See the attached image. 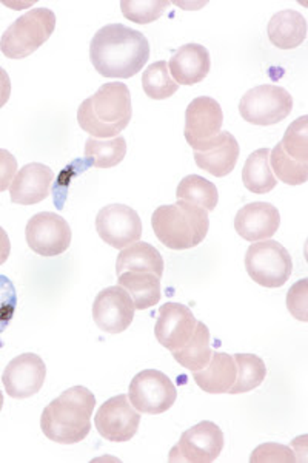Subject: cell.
<instances>
[{
    "label": "cell",
    "instance_id": "11",
    "mask_svg": "<svg viewBox=\"0 0 308 463\" xmlns=\"http://www.w3.org/2000/svg\"><path fill=\"white\" fill-rule=\"evenodd\" d=\"M100 436L115 443L130 442L141 425V414L135 410L126 394L116 395L100 405L95 417Z\"/></svg>",
    "mask_w": 308,
    "mask_h": 463
},
{
    "label": "cell",
    "instance_id": "14",
    "mask_svg": "<svg viewBox=\"0 0 308 463\" xmlns=\"http://www.w3.org/2000/svg\"><path fill=\"white\" fill-rule=\"evenodd\" d=\"M47 366L37 354L26 353L13 358L2 375L6 394L23 401L42 390Z\"/></svg>",
    "mask_w": 308,
    "mask_h": 463
},
{
    "label": "cell",
    "instance_id": "18",
    "mask_svg": "<svg viewBox=\"0 0 308 463\" xmlns=\"http://www.w3.org/2000/svg\"><path fill=\"white\" fill-rule=\"evenodd\" d=\"M281 226V213L270 203H250L235 216V229L247 241L270 240Z\"/></svg>",
    "mask_w": 308,
    "mask_h": 463
},
{
    "label": "cell",
    "instance_id": "8",
    "mask_svg": "<svg viewBox=\"0 0 308 463\" xmlns=\"http://www.w3.org/2000/svg\"><path fill=\"white\" fill-rule=\"evenodd\" d=\"M128 399L135 410L144 414L167 412L178 399V391L167 375L157 369H145L131 380Z\"/></svg>",
    "mask_w": 308,
    "mask_h": 463
},
{
    "label": "cell",
    "instance_id": "13",
    "mask_svg": "<svg viewBox=\"0 0 308 463\" xmlns=\"http://www.w3.org/2000/svg\"><path fill=\"white\" fill-rule=\"evenodd\" d=\"M135 303L124 288L110 286L100 290L93 303L96 326L107 334L126 331L135 318Z\"/></svg>",
    "mask_w": 308,
    "mask_h": 463
},
{
    "label": "cell",
    "instance_id": "37",
    "mask_svg": "<svg viewBox=\"0 0 308 463\" xmlns=\"http://www.w3.org/2000/svg\"><path fill=\"white\" fill-rule=\"evenodd\" d=\"M16 172L17 159L13 156V153L5 148H0V194L10 189Z\"/></svg>",
    "mask_w": 308,
    "mask_h": 463
},
{
    "label": "cell",
    "instance_id": "30",
    "mask_svg": "<svg viewBox=\"0 0 308 463\" xmlns=\"http://www.w3.org/2000/svg\"><path fill=\"white\" fill-rule=\"evenodd\" d=\"M142 87L145 95L154 100L168 99L179 90L165 61H157L148 65V69L142 74Z\"/></svg>",
    "mask_w": 308,
    "mask_h": 463
},
{
    "label": "cell",
    "instance_id": "7",
    "mask_svg": "<svg viewBox=\"0 0 308 463\" xmlns=\"http://www.w3.org/2000/svg\"><path fill=\"white\" fill-rule=\"evenodd\" d=\"M293 110V98L279 85H259L248 90L239 102V113L253 126H275Z\"/></svg>",
    "mask_w": 308,
    "mask_h": 463
},
{
    "label": "cell",
    "instance_id": "16",
    "mask_svg": "<svg viewBox=\"0 0 308 463\" xmlns=\"http://www.w3.org/2000/svg\"><path fill=\"white\" fill-rule=\"evenodd\" d=\"M224 124L219 102L210 96H199L185 110V139L190 147H198L211 137H218Z\"/></svg>",
    "mask_w": 308,
    "mask_h": 463
},
{
    "label": "cell",
    "instance_id": "31",
    "mask_svg": "<svg viewBox=\"0 0 308 463\" xmlns=\"http://www.w3.org/2000/svg\"><path fill=\"white\" fill-rule=\"evenodd\" d=\"M273 175L288 185L305 184L308 179V164L298 163L290 158L287 153L284 152L283 144L277 143L273 150H270Z\"/></svg>",
    "mask_w": 308,
    "mask_h": 463
},
{
    "label": "cell",
    "instance_id": "5",
    "mask_svg": "<svg viewBox=\"0 0 308 463\" xmlns=\"http://www.w3.org/2000/svg\"><path fill=\"white\" fill-rule=\"evenodd\" d=\"M56 28L50 8H34L13 22L0 39V50L8 59H25L42 47Z\"/></svg>",
    "mask_w": 308,
    "mask_h": 463
},
{
    "label": "cell",
    "instance_id": "36",
    "mask_svg": "<svg viewBox=\"0 0 308 463\" xmlns=\"http://www.w3.org/2000/svg\"><path fill=\"white\" fill-rule=\"evenodd\" d=\"M0 283L4 288V303L0 305V332H2L10 323L11 317L16 309V294H14V288L11 285L10 279L4 275L0 277Z\"/></svg>",
    "mask_w": 308,
    "mask_h": 463
},
{
    "label": "cell",
    "instance_id": "35",
    "mask_svg": "<svg viewBox=\"0 0 308 463\" xmlns=\"http://www.w3.org/2000/svg\"><path fill=\"white\" fill-rule=\"evenodd\" d=\"M287 307L290 314L299 321H308V279H299L287 294Z\"/></svg>",
    "mask_w": 308,
    "mask_h": 463
},
{
    "label": "cell",
    "instance_id": "6",
    "mask_svg": "<svg viewBox=\"0 0 308 463\" xmlns=\"http://www.w3.org/2000/svg\"><path fill=\"white\" fill-rule=\"evenodd\" d=\"M247 274L264 288H283L292 277L293 261L287 249L275 240L250 244L246 253Z\"/></svg>",
    "mask_w": 308,
    "mask_h": 463
},
{
    "label": "cell",
    "instance_id": "4",
    "mask_svg": "<svg viewBox=\"0 0 308 463\" xmlns=\"http://www.w3.org/2000/svg\"><path fill=\"white\" fill-rule=\"evenodd\" d=\"M157 240L173 250H187L204 241L210 229L209 212L179 201L157 207L152 216Z\"/></svg>",
    "mask_w": 308,
    "mask_h": 463
},
{
    "label": "cell",
    "instance_id": "38",
    "mask_svg": "<svg viewBox=\"0 0 308 463\" xmlns=\"http://www.w3.org/2000/svg\"><path fill=\"white\" fill-rule=\"evenodd\" d=\"M11 96V80L5 70L0 67V109L5 106L10 100Z\"/></svg>",
    "mask_w": 308,
    "mask_h": 463
},
{
    "label": "cell",
    "instance_id": "32",
    "mask_svg": "<svg viewBox=\"0 0 308 463\" xmlns=\"http://www.w3.org/2000/svg\"><path fill=\"white\" fill-rule=\"evenodd\" d=\"M170 6L167 0H122L120 11L128 21L145 25L157 21Z\"/></svg>",
    "mask_w": 308,
    "mask_h": 463
},
{
    "label": "cell",
    "instance_id": "26",
    "mask_svg": "<svg viewBox=\"0 0 308 463\" xmlns=\"http://www.w3.org/2000/svg\"><path fill=\"white\" fill-rule=\"evenodd\" d=\"M209 327L202 321H198V326L194 329L193 337L190 338L187 345H183L178 351H173V358L183 368L190 369L191 373L205 368L213 355V349L210 346Z\"/></svg>",
    "mask_w": 308,
    "mask_h": 463
},
{
    "label": "cell",
    "instance_id": "15",
    "mask_svg": "<svg viewBox=\"0 0 308 463\" xmlns=\"http://www.w3.org/2000/svg\"><path fill=\"white\" fill-rule=\"evenodd\" d=\"M198 320L189 306L168 301L157 312L154 335L168 351H178L193 337Z\"/></svg>",
    "mask_w": 308,
    "mask_h": 463
},
{
    "label": "cell",
    "instance_id": "29",
    "mask_svg": "<svg viewBox=\"0 0 308 463\" xmlns=\"http://www.w3.org/2000/svg\"><path fill=\"white\" fill-rule=\"evenodd\" d=\"M238 375L229 394H246L261 386L266 377V366L259 355L255 354H236Z\"/></svg>",
    "mask_w": 308,
    "mask_h": 463
},
{
    "label": "cell",
    "instance_id": "33",
    "mask_svg": "<svg viewBox=\"0 0 308 463\" xmlns=\"http://www.w3.org/2000/svg\"><path fill=\"white\" fill-rule=\"evenodd\" d=\"M284 152L298 163L308 164V116L303 115L288 126L284 135Z\"/></svg>",
    "mask_w": 308,
    "mask_h": 463
},
{
    "label": "cell",
    "instance_id": "19",
    "mask_svg": "<svg viewBox=\"0 0 308 463\" xmlns=\"http://www.w3.org/2000/svg\"><path fill=\"white\" fill-rule=\"evenodd\" d=\"M54 181V172L41 163L23 165L10 185L11 201L14 204L33 205L47 200Z\"/></svg>",
    "mask_w": 308,
    "mask_h": 463
},
{
    "label": "cell",
    "instance_id": "27",
    "mask_svg": "<svg viewBox=\"0 0 308 463\" xmlns=\"http://www.w3.org/2000/svg\"><path fill=\"white\" fill-rule=\"evenodd\" d=\"M126 155V141L124 137L111 139L89 137L85 143V158L89 165L98 169H110L122 163Z\"/></svg>",
    "mask_w": 308,
    "mask_h": 463
},
{
    "label": "cell",
    "instance_id": "28",
    "mask_svg": "<svg viewBox=\"0 0 308 463\" xmlns=\"http://www.w3.org/2000/svg\"><path fill=\"white\" fill-rule=\"evenodd\" d=\"M176 198L179 201H185L189 204L201 207L204 211L211 212L216 209L219 194L213 183L209 179L202 178L199 175H189L179 183L176 190Z\"/></svg>",
    "mask_w": 308,
    "mask_h": 463
},
{
    "label": "cell",
    "instance_id": "12",
    "mask_svg": "<svg viewBox=\"0 0 308 463\" xmlns=\"http://www.w3.org/2000/svg\"><path fill=\"white\" fill-rule=\"evenodd\" d=\"M96 231L102 241L122 250L141 240V216L126 204L105 205L96 216Z\"/></svg>",
    "mask_w": 308,
    "mask_h": 463
},
{
    "label": "cell",
    "instance_id": "3",
    "mask_svg": "<svg viewBox=\"0 0 308 463\" xmlns=\"http://www.w3.org/2000/svg\"><path fill=\"white\" fill-rule=\"evenodd\" d=\"M131 116L130 89L122 82H108L80 104L78 122L91 137L111 139L126 130Z\"/></svg>",
    "mask_w": 308,
    "mask_h": 463
},
{
    "label": "cell",
    "instance_id": "9",
    "mask_svg": "<svg viewBox=\"0 0 308 463\" xmlns=\"http://www.w3.org/2000/svg\"><path fill=\"white\" fill-rule=\"evenodd\" d=\"M224 449V432L213 421L204 420L183 432L172 448L168 460L174 463H211Z\"/></svg>",
    "mask_w": 308,
    "mask_h": 463
},
{
    "label": "cell",
    "instance_id": "40",
    "mask_svg": "<svg viewBox=\"0 0 308 463\" xmlns=\"http://www.w3.org/2000/svg\"><path fill=\"white\" fill-rule=\"evenodd\" d=\"M2 406H4V394L0 392V411H2Z\"/></svg>",
    "mask_w": 308,
    "mask_h": 463
},
{
    "label": "cell",
    "instance_id": "21",
    "mask_svg": "<svg viewBox=\"0 0 308 463\" xmlns=\"http://www.w3.org/2000/svg\"><path fill=\"white\" fill-rule=\"evenodd\" d=\"M238 368L233 355L227 353H213L209 364L201 371L193 373V380L201 390L209 394H229L235 384Z\"/></svg>",
    "mask_w": 308,
    "mask_h": 463
},
{
    "label": "cell",
    "instance_id": "39",
    "mask_svg": "<svg viewBox=\"0 0 308 463\" xmlns=\"http://www.w3.org/2000/svg\"><path fill=\"white\" fill-rule=\"evenodd\" d=\"M10 237H8V233H6L5 229L0 226V266H2L4 263H6V260H8V257H10Z\"/></svg>",
    "mask_w": 308,
    "mask_h": 463
},
{
    "label": "cell",
    "instance_id": "17",
    "mask_svg": "<svg viewBox=\"0 0 308 463\" xmlns=\"http://www.w3.org/2000/svg\"><path fill=\"white\" fill-rule=\"evenodd\" d=\"M194 163L199 169L209 172L216 178H224L235 170L239 159V144L230 132H220L207 143L193 148Z\"/></svg>",
    "mask_w": 308,
    "mask_h": 463
},
{
    "label": "cell",
    "instance_id": "25",
    "mask_svg": "<svg viewBox=\"0 0 308 463\" xmlns=\"http://www.w3.org/2000/svg\"><path fill=\"white\" fill-rule=\"evenodd\" d=\"M270 148H259L247 158L242 170V183L251 194L264 195L277 185V179L270 167Z\"/></svg>",
    "mask_w": 308,
    "mask_h": 463
},
{
    "label": "cell",
    "instance_id": "20",
    "mask_svg": "<svg viewBox=\"0 0 308 463\" xmlns=\"http://www.w3.org/2000/svg\"><path fill=\"white\" fill-rule=\"evenodd\" d=\"M211 59L201 43H185L168 62V70L178 85H194L209 76Z\"/></svg>",
    "mask_w": 308,
    "mask_h": 463
},
{
    "label": "cell",
    "instance_id": "1",
    "mask_svg": "<svg viewBox=\"0 0 308 463\" xmlns=\"http://www.w3.org/2000/svg\"><path fill=\"white\" fill-rule=\"evenodd\" d=\"M148 59V39L122 24L100 28L89 43V61L104 78L130 80L145 67Z\"/></svg>",
    "mask_w": 308,
    "mask_h": 463
},
{
    "label": "cell",
    "instance_id": "22",
    "mask_svg": "<svg viewBox=\"0 0 308 463\" xmlns=\"http://www.w3.org/2000/svg\"><path fill=\"white\" fill-rule=\"evenodd\" d=\"M268 39L279 50L298 48L307 37V21L296 10H283L276 13L266 27Z\"/></svg>",
    "mask_w": 308,
    "mask_h": 463
},
{
    "label": "cell",
    "instance_id": "41",
    "mask_svg": "<svg viewBox=\"0 0 308 463\" xmlns=\"http://www.w3.org/2000/svg\"><path fill=\"white\" fill-rule=\"evenodd\" d=\"M0 305H2V301H0Z\"/></svg>",
    "mask_w": 308,
    "mask_h": 463
},
{
    "label": "cell",
    "instance_id": "23",
    "mask_svg": "<svg viewBox=\"0 0 308 463\" xmlns=\"http://www.w3.org/2000/svg\"><path fill=\"white\" fill-rule=\"evenodd\" d=\"M150 272L163 279V259L161 252L148 242L136 241L120 250L116 261V274Z\"/></svg>",
    "mask_w": 308,
    "mask_h": 463
},
{
    "label": "cell",
    "instance_id": "2",
    "mask_svg": "<svg viewBox=\"0 0 308 463\" xmlns=\"http://www.w3.org/2000/svg\"><path fill=\"white\" fill-rule=\"evenodd\" d=\"M96 397L85 386H73L59 395L43 410L41 430L51 442L74 445L91 431V416Z\"/></svg>",
    "mask_w": 308,
    "mask_h": 463
},
{
    "label": "cell",
    "instance_id": "34",
    "mask_svg": "<svg viewBox=\"0 0 308 463\" xmlns=\"http://www.w3.org/2000/svg\"><path fill=\"white\" fill-rule=\"evenodd\" d=\"M251 463H294L298 458L292 449L279 443H264L251 453Z\"/></svg>",
    "mask_w": 308,
    "mask_h": 463
},
{
    "label": "cell",
    "instance_id": "24",
    "mask_svg": "<svg viewBox=\"0 0 308 463\" xmlns=\"http://www.w3.org/2000/svg\"><path fill=\"white\" fill-rule=\"evenodd\" d=\"M120 288L130 294L136 311H145L161 301V279L150 272H124L117 275Z\"/></svg>",
    "mask_w": 308,
    "mask_h": 463
},
{
    "label": "cell",
    "instance_id": "10",
    "mask_svg": "<svg viewBox=\"0 0 308 463\" xmlns=\"http://www.w3.org/2000/svg\"><path fill=\"white\" fill-rule=\"evenodd\" d=\"M26 242L41 257L51 259L67 252L71 244V227L52 212H41L26 224Z\"/></svg>",
    "mask_w": 308,
    "mask_h": 463
}]
</instances>
